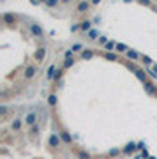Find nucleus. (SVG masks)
<instances>
[{"mask_svg":"<svg viewBox=\"0 0 157 159\" xmlns=\"http://www.w3.org/2000/svg\"><path fill=\"white\" fill-rule=\"evenodd\" d=\"M92 55H94V53H92V51H88V50H85V51H83V58H90Z\"/></svg>","mask_w":157,"mask_h":159,"instance_id":"obj_16","label":"nucleus"},{"mask_svg":"<svg viewBox=\"0 0 157 159\" xmlns=\"http://www.w3.org/2000/svg\"><path fill=\"white\" fill-rule=\"evenodd\" d=\"M25 122L28 124V126H35V113H28V115H27V119H25Z\"/></svg>","mask_w":157,"mask_h":159,"instance_id":"obj_4","label":"nucleus"},{"mask_svg":"<svg viewBox=\"0 0 157 159\" xmlns=\"http://www.w3.org/2000/svg\"><path fill=\"white\" fill-rule=\"evenodd\" d=\"M4 19H6V23H12V16H11V14H6Z\"/></svg>","mask_w":157,"mask_h":159,"instance_id":"obj_18","label":"nucleus"},{"mask_svg":"<svg viewBox=\"0 0 157 159\" xmlns=\"http://www.w3.org/2000/svg\"><path fill=\"white\" fill-rule=\"evenodd\" d=\"M81 28L85 30V32H90L92 28H90V21H83V23H81Z\"/></svg>","mask_w":157,"mask_h":159,"instance_id":"obj_10","label":"nucleus"},{"mask_svg":"<svg viewBox=\"0 0 157 159\" xmlns=\"http://www.w3.org/2000/svg\"><path fill=\"white\" fill-rule=\"evenodd\" d=\"M73 62H74L73 58H67V60H65V67H69V65H73Z\"/></svg>","mask_w":157,"mask_h":159,"instance_id":"obj_21","label":"nucleus"},{"mask_svg":"<svg viewBox=\"0 0 157 159\" xmlns=\"http://www.w3.org/2000/svg\"><path fill=\"white\" fill-rule=\"evenodd\" d=\"M136 76H138L141 81H145V80H147V74H145V71H141V69H138V71H136Z\"/></svg>","mask_w":157,"mask_h":159,"instance_id":"obj_8","label":"nucleus"},{"mask_svg":"<svg viewBox=\"0 0 157 159\" xmlns=\"http://www.w3.org/2000/svg\"><path fill=\"white\" fill-rule=\"evenodd\" d=\"M44 55H46V50H44V48H39V50L35 51V60H37V62L44 60Z\"/></svg>","mask_w":157,"mask_h":159,"instance_id":"obj_2","label":"nucleus"},{"mask_svg":"<svg viewBox=\"0 0 157 159\" xmlns=\"http://www.w3.org/2000/svg\"><path fill=\"white\" fill-rule=\"evenodd\" d=\"M78 9H80V11H86V9H88V4H86V2H85V4H80Z\"/></svg>","mask_w":157,"mask_h":159,"instance_id":"obj_17","label":"nucleus"},{"mask_svg":"<svg viewBox=\"0 0 157 159\" xmlns=\"http://www.w3.org/2000/svg\"><path fill=\"white\" fill-rule=\"evenodd\" d=\"M25 76H27V78H34V76H35V67H34V65H28L27 69H25Z\"/></svg>","mask_w":157,"mask_h":159,"instance_id":"obj_3","label":"nucleus"},{"mask_svg":"<svg viewBox=\"0 0 157 159\" xmlns=\"http://www.w3.org/2000/svg\"><path fill=\"white\" fill-rule=\"evenodd\" d=\"M127 58H129V60H138V53L134 51V50H129V51H127Z\"/></svg>","mask_w":157,"mask_h":159,"instance_id":"obj_7","label":"nucleus"},{"mask_svg":"<svg viewBox=\"0 0 157 159\" xmlns=\"http://www.w3.org/2000/svg\"><path fill=\"white\" fill-rule=\"evenodd\" d=\"M50 145H53V147L55 145H60V136L58 134H51L50 136Z\"/></svg>","mask_w":157,"mask_h":159,"instance_id":"obj_5","label":"nucleus"},{"mask_svg":"<svg viewBox=\"0 0 157 159\" xmlns=\"http://www.w3.org/2000/svg\"><path fill=\"white\" fill-rule=\"evenodd\" d=\"M132 150H134V145H132V143H129V145L125 147V152H132Z\"/></svg>","mask_w":157,"mask_h":159,"instance_id":"obj_20","label":"nucleus"},{"mask_svg":"<svg viewBox=\"0 0 157 159\" xmlns=\"http://www.w3.org/2000/svg\"><path fill=\"white\" fill-rule=\"evenodd\" d=\"M21 127V122H19V119H14V122H12V129L14 131H18Z\"/></svg>","mask_w":157,"mask_h":159,"instance_id":"obj_13","label":"nucleus"},{"mask_svg":"<svg viewBox=\"0 0 157 159\" xmlns=\"http://www.w3.org/2000/svg\"><path fill=\"white\" fill-rule=\"evenodd\" d=\"M104 48H106V50H113V48H117V42L108 41V44H104Z\"/></svg>","mask_w":157,"mask_h":159,"instance_id":"obj_12","label":"nucleus"},{"mask_svg":"<svg viewBox=\"0 0 157 159\" xmlns=\"http://www.w3.org/2000/svg\"><path fill=\"white\" fill-rule=\"evenodd\" d=\"M80 159H88V154H80Z\"/></svg>","mask_w":157,"mask_h":159,"instance_id":"obj_24","label":"nucleus"},{"mask_svg":"<svg viewBox=\"0 0 157 159\" xmlns=\"http://www.w3.org/2000/svg\"><path fill=\"white\" fill-rule=\"evenodd\" d=\"M81 50V44H74V46H73V51H80Z\"/></svg>","mask_w":157,"mask_h":159,"instance_id":"obj_22","label":"nucleus"},{"mask_svg":"<svg viewBox=\"0 0 157 159\" xmlns=\"http://www.w3.org/2000/svg\"><path fill=\"white\" fill-rule=\"evenodd\" d=\"M60 138H62L65 143H71V142H73V138H71V134H69V133H62V134H60Z\"/></svg>","mask_w":157,"mask_h":159,"instance_id":"obj_6","label":"nucleus"},{"mask_svg":"<svg viewBox=\"0 0 157 159\" xmlns=\"http://www.w3.org/2000/svg\"><path fill=\"white\" fill-rule=\"evenodd\" d=\"M65 57H67V58H73V50H69V51H65Z\"/></svg>","mask_w":157,"mask_h":159,"instance_id":"obj_23","label":"nucleus"},{"mask_svg":"<svg viewBox=\"0 0 157 159\" xmlns=\"http://www.w3.org/2000/svg\"><path fill=\"white\" fill-rule=\"evenodd\" d=\"M53 74H55V65H51L48 69V78H53Z\"/></svg>","mask_w":157,"mask_h":159,"instance_id":"obj_15","label":"nucleus"},{"mask_svg":"<svg viewBox=\"0 0 157 159\" xmlns=\"http://www.w3.org/2000/svg\"><path fill=\"white\" fill-rule=\"evenodd\" d=\"M46 4H48L50 7H53V6H57V0H46Z\"/></svg>","mask_w":157,"mask_h":159,"instance_id":"obj_19","label":"nucleus"},{"mask_svg":"<svg viewBox=\"0 0 157 159\" xmlns=\"http://www.w3.org/2000/svg\"><path fill=\"white\" fill-rule=\"evenodd\" d=\"M117 50H118V51H125V53L129 51V50H127V46H125L124 42H117Z\"/></svg>","mask_w":157,"mask_h":159,"instance_id":"obj_9","label":"nucleus"},{"mask_svg":"<svg viewBox=\"0 0 157 159\" xmlns=\"http://www.w3.org/2000/svg\"><path fill=\"white\" fill-rule=\"evenodd\" d=\"M147 159H155V157H150V156H148V157H147Z\"/></svg>","mask_w":157,"mask_h":159,"instance_id":"obj_25","label":"nucleus"},{"mask_svg":"<svg viewBox=\"0 0 157 159\" xmlns=\"http://www.w3.org/2000/svg\"><path fill=\"white\" fill-rule=\"evenodd\" d=\"M28 28H30V32H32L34 35H42V34H44V30H42V27H39V25H35V23H32V25H28Z\"/></svg>","mask_w":157,"mask_h":159,"instance_id":"obj_1","label":"nucleus"},{"mask_svg":"<svg viewBox=\"0 0 157 159\" xmlns=\"http://www.w3.org/2000/svg\"><path fill=\"white\" fill-rule=\"evenodd\" d=\"M48 103H50L51 106H53V104H57V96H53V94H51V96L48 97Z\"/></svg>","mask_w":157,"mask_h":159,"instance_id":"obj_14","label":"nucleus"},{"mask_svg":"<svg viewBox=\"0 0 157 159\" xmlns=\"http://www.w3.org/2000/svg\"><path fill=\"white\" fill-rule=\"evenodd\" d=\"M88 37H90V39H97V37H99V32H97L95 28H92L90 32H88Z\"/></svg>","mask_w":157,"mask_h":159,"instance_id":"obj_11","label":"nucleus"}]
</instances>
